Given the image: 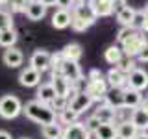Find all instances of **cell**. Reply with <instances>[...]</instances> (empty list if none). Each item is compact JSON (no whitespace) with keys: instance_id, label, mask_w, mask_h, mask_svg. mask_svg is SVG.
Returning <instances> with one entry per match:
<instances>
[{"instance_id":"obj_1","label":"cell","mask_w":148,"mask_h":139,"mask_svg":"<svg viewBox=\"0 0 148 139\" xmlns=\"http://www.w3.org/2000/svg\"><path fill=\"white\" fill-rule=\"evenodd\" d=\"M22 113L26 115L30 120H34L37 124H50L56 122V113L48 104H43L39 100H30L26 106H22Z\"/></svg>"},{"instance_id":"obj_2","label":"cell","mask_w":148,"mask_h":139,"mask_svg":"<svg viewBox=\"0 0 148 139\" xmlns=\"http://www.w3.org/2000/svg\"><path fill=\"white\" fill-rule=\"evenodd\" d=\"M83 91L91 96L92 102H104L106 91H108V83H106L104 74H102L98 69H92V71L87 74Z\"/></svg>"},{"instance_id":"obj_3","label":"cell","mask_w":148,"mask_h":139,"mask_svg":"<svg viewBox=\"0 0 148 139\" xmlns=\"http://www.w3.org/2000/svg\"><path fill=\"white\" fill-rule=\"evenodd\" d=\"M120 50L128 58H137L141 52L146 50V34L143 32H133L124 43H120Z\"/></svg>"},{"instance_id":"obj_4","label":"cell","mask_w":148,"mask_h":139,"mask_svg":"<svg viewBox=\"0 0 148 139\" xmlns=\"http://www.w3.org/2000/svg\"><path fill=\"white\" fill-rule=\"evenodd\" d=\"M22 113V104L15 95H4L0 98V117L2 119H15Z\"/></svg>"},{"instance_id":"obj_5","label":"cell","mask_w":148,"mask_h":139,"mask_svg":"<svg viewBox=\"0 0 148 139\" xmlns=\"http://www.w3.org/2000/svg\"><path fill=\"white\" fill-rule=\"evenodd\" d=\"M67 100H69V106L67 108L69 109H72V111H76L78 115H82L85 109H89L91 106H92V100H91V96L87 95L85 91H69V95H67Z\"/></svg>"},{"instance_id":"obj_6","label":"cell","mask_w":148,"mask_h":139,"mask_svg":"<svg viewBox=\"0 0 148 139\" xmlns=\"http://www.w3.org/2000/svg\"><path fill=\"white\" fill-rule=\"evenodd\" d=\"M71 17L80 19V21L87 22L89 26H92L96 22V15H95V11L91 9V6L87 2H76L74 4L72 9H71Z\"/></svg>"},{"instance_id":"obj_7","label":"cell","mask_w":148,"mask_h":139,"mask_svg":"<svg viewBox=\"0 0 148 139\" xmlns=\"http://www.w3.org/2000/svg\"><path fill=\"white\" fill-rule=\"evenodd\" d=\"M50 65H52V54L46 52V50H35L30 58V67L39 71L41 74L50 71Z\"/></svg>"},{"instance_id":"obj_8","label":"cell","mask_w":148,"mask_h":139,"mask_svg":"<svg viewBox=\"0 0 148 139\" xmlns=\"http://www.w3.org/2000/svg\"><path fill=\"white\" fill-rule=\"evenodd\" d=\"M146 85H148V74H146V71H143L139 67L133 69L126 76V87H130V89L143 91V89H146Z\"/></svg>"},{"instance_id":"obj_9","label":"cell","mask_w":148,"mask_h":139,"mask_svg":"<svg viewBox=\"0 0 148 139\" xmlns=\"http://www.w3.org/2000/svg\"><path fill=\"white\" fill-rule=\"evenodd\" d=\"M91 132L83 126V122L67 124L61 132V139H91Z\"/></svg>"},{"instance_id":"obj_10","label":"cell","mask_w":148,"mask_h":139,"mask_svg":"<svg viewBox=\"0 0 148 139\" xmlns=\"http://www.w3.org/2000/svg\"><path fill=\"white\" fill-rule=\"evenodd\" d=\"M2 61H4V65H6V67H11V69L21 67L22 61H24V54H22L18 48H15V46H9V48L4 50Z\"/></svg>"},{"instance_id":"obj_11","label":"cell","mask_w":148,"mask_h":139,"mask_svg":"<svg viewBox=\"0 0 148 139\" xmlns=\"http://www.w3.org/2000/svg\"><path fill=\"white\" fill-rule=\"evenodd\" d=\"M18 82L24 87H35V85L41 83V72L35 71V69H32V67H26L18 74Z\"/></svg>"},{"instance_id":"obj_12","label":"cell","mask_w":148,"mask_h":139,"mask_svg":"<svg viewBox=\"0 0 148 139\" xmlns=\"http://www.w3.org/2000/svg\"><path fill=\"white\" fill-rule=\"evenodd\" d=\"M87 4H89L91 9L95 11L96 19L113 15V0H89Z\"/></svg>"},{"instance_id":"obj_13","label":"cell","mask_w":148,"mask_h":139,"mask_svg":"<svg viewBox=\"0 0 148 139\" xmlns=\"http://www.w3.org/2000/svg\"><path fill=\"white\" fill-rule=\"evenodd\" d=\"M59 54H61L63 59H69V61L78 63V61L82 59V56H83V50H82V45H78V43H69V45L63 46V50H61Z\"/></svg>"},{"instance_id":"obj_14","label":"cell","mask_w":148,"mask_h":139,"mask_svg":"<svg viewBox=\"0 0 148 139\" xmlns=\"http://www.w3.org/2000/svg\"><path fill=\"white\" fill-rule=\"evenodd\" d=\"M130 122L135 126L139 132H146V124H148V115L145 108H133L132 117H130Z\"/></svg>"},{"instance_id":"obj_15","label":"cell","mask_w":148,"mask_h":139,"mask_svg":"<svg viewBox=\"0 0 148 139\" xmlns=\"http://www.w3.org/2000/svg\"><path fill=\"white\" fill-rule=\"evenodd\" d=\"M22 13H24L30 21H41V19L46 15V8L43 6V4H39L37 0H34V2H30L24 8V11H22Z\"/></svg>"},{"instance_id":"obj_16","label":"cell","mask_w":148,"mask_h":139,"mask_svg":"<svg viewBox=\"0 0 148 139\" xmlns=\"http://www.w3.org/2000/svg\"><path fill=\"white\" fill-rule=\"evenodd\" d=\"M104 78H106L108 87H126V74H122L117 67L109 69V72Z\"/></svg>"},{"instance_id":"obj_17","label":"cell","mask_w":148,"mask_h":139,"mask_svg":"<svg viewBox=\"0 0 148 139\" xmlns=\"http://www.w3.org/2000/svg\"><path fill=\"white\" fill-rule=\"evenodd\" d=\"M141 100H143L141 91L124 87V91H122V106H126V108H137V106L141 104Z\"/></svg>"},{"instance_id":"obj_18","label":"cell","mask_w":148,"mask_h":139,"mask_svg":"<svg viewBox=\"0 0 148 139\" xmlns=\"http://www.w3.org/2000/svg\"><path fill=\"white\" fill-rule=\"evenodd\" d=\"M115 132H117V139H135L139 130L133 126L130 120H126V122L115 124Z\"/></svg>"},{"instance_id":"obj_19","label":"cell","mask_w":148,"mask_h":139,"mask_svg":"<svg viewBox=\"0 0 148 139\" xmlns=\"http://www.w3.org/2000/svg\"><path fill=\"white\" fill-rule=\"evenodd\" d=\"M91 136H95V139H117L115 124L113 122H100L98 128H96Z\"/></svg>"},{"instance_id":"obj_20","label":"cell","mask_w":148,"mask_h":139,"mask_svg":"<svg viewBox=\"0 0 148 139\" xmlns=\"http://www.w3.org/2000/svg\"><path fill=\"white\" fill-rule=\"evenodd\" d=\"M50 83H52V87H54V91H56L58 96H67L69 91H71V82H69L67 78L59 76V74H52Z\"/></svg>"},{"instance_id":"obj_21","label":"cell","mask_w":148,"mask_h":139,"mask_svg":"<svg viewBox=\"0 0 148 139\" xmlns=\"http://www.w3.org/2000/svg\"><path fill=\"white\" fill-rule=\"evenodd\" d=\"M71 24V11L69 9H58L52 15V26L58 30H65Z\"/></svg>"},{"instance_id":"obj_22","label":"cell","mask_w":148,"mask_h":139,"mask_svg":"<svg viewBox=\"0 0 148 139\" xmlns=\"http://www.w3.org/2000/svg\"><path fill=\"white\" fill-rule=\"evenodd\" d=\"M54 96H56V91H54L52 83L46 82V83H43V85L37 89V98L35 100L43 102V104H50V102L54 100Z\"/></svg>"},{"instance_id":"obj_23","label":"cell","mask_w":148,"mask_h":139,"mask_svg":"<svg viewBox=\"0 0 148 139\" xmlns=\"http://www.w3.org/2000/svg\"><path fill=\"white\" fill-rule=\"evenodd\" d=\"M133 28L135 32H143V34H146V8L145 9H135V15H133L132 19V24H130Z\"/></svg>"},{"instance_id":"obj_24","label":"cell","mask_w":148,"mask_h":139,"mask_svg":"<svg viewBox=\"0 0 148 139\" xmlns=\"http://www.w3.org/2000/svg\"><path fill=\"white\" fill-rule=\"evenodd\" d=\"M61 132H63V128L58 122H50V124L41 126V133H43L45 139H61Z\"/></svg>"},{"instance_id":"obj_25","label":"cell","mask_w":148,"mask_h":139,"mask_svg":"<svg viewBox=\"0 0 148 139\" xmlns=\"http://www.w3.org/2000/svg\"><path fill=\"white\" fill-rule=\"evenodd\" d=\"M122 50H120V46L119 45H109L108 48H106V52H104V58H106V61H108L109 65H117L120 59H122Z\"/></svg>"},{"instance_id":"obj_26","label":"cell","mask_w":148,"mask_h":139,"mask_svg":"<svg viewBox=\"0 0 148 139\" xmlns=\"http://www.w3.org/2000/svg\"><path fill=\"white\" fill-rule=\"evenodd\" d=\"M95 115L96 119L100 120V122H113V115H115V108H111V106L108 104H102L98 109L95 111Z\"/></svg>"},{"instance_id":"obj_27","label":"cell","mask_w":148,"mask_h":139,"mask_svg":"<svg viewBox=\"0 0 148 139\" xmlns=\"http://www.w3.org/2000/svg\"><path fill=\"white\" fill-rule=\"evenodd\" d=\"M15 43H17V32L13 28H8V30L0 32V46L9 48V46H15Z\"/></svg>"},{"instance_id":"obj_28","label":"cell","mask_w":148,"mask_h":139,"mask_svg":"<svg viewBox=\"0 0 148 139\" xmlns=\"http://www.w3.org/2000/svg\"><path fill=\"white\" fill-rule=\"evenodd\" d=\"M115 67L119 69L120 72L122 74H128L133 71V69H137V61H135V58H128V56H122V59H120V61L115 65Z\"/></svg>"},{"instance_id":"obj_29","label":"cell","mask_w":148,"mask_h":139,"mask_svg":"<svg viewBox=\"0 0 148 139\" xmlns=\"http://www.w3.org/2000/svg\"><path fill=\"white\" fill-rule=\"evenodd\" d=\"M132 111L133 108H126V106H119L115 108V115H113V124H120V122H126L132 117Z\"/></svg>"},{"instance_id":"obj_30","label":"cell","mask_w":148,"mask_h":139,"mask_svg":"<svg viewBox=\"0 0 148 139\" xmlns=\"http://www.w3.org/2000/svg\"><path fill=\"white\" fill-rule=\"evenodd\" d=\"M133 15H135V9L130 8V6H124L120 11H117V21H119L122 26H130V24H132Z\"/></svg>"},{"instance_id":"obj_31","label":"cell","mask_w":148,"mask_h":139,"mask_svg":"<svg viewBox=\"0 0 148 139\" xmlns=\"http://www.w3.org/2000/svg\"><path fill=\"white\" fill-rule=\"evenodd\" d=\"M78 117H80V115H78L76 111L69 109V108H65L63 111H59V113L56 115V119H59V122H61V124H72V122H78Z\"/></svg>"},{"instance_id":"obj_32","label":"cell","mask_w":148,"mask_h":139,"mask_svg":"<svg viewBox=\"0 0 148 139\" xmlns=\"http://www.w3.org/2000/svg\"><path fill=\"white\" fill-rule=\"evenodd\" d=\"M48 106H50V108L54 109V113L58 115L59 111H63V109H65V108L69 106V100H67V96H58V95H56V96H54V100L50 102Z\"/></svg>"},{"instance_id":"obj_33","label":"cell","mask_w":148,"mask_h":139,"mask_svg":"<svg viewBox=\"0 0 148 139\" xmlns=\"http://www.w3.org/2000/svg\"><path fill=\"white\" fill-rule=\"evenodd\" d=\"M8 28H13V15L9 11L0 9V32L8 30Z\"/></svg>"},{"instance_id":"obj_34","label":"cell","mask_w":148,"mask_h":139,"mask_svg":"<svg viewBox=\"0 0 148 139\" xmlns=\"http://www.w3.org/2000/svg\"><path fill=\"white\" fill-rule=\"evenodd\" d=\"M133 32H135V30H133L132 26H122L119 30V34H117V41H119V43H124V41H126L128 37L133 34Z\"/></svg>"},{"instance_id":"obj_35","label":"cell","mask_w":148,"mask_h":139,"mask_svg":"<svg viewBox=\"0 0 148 139\" xmlns=\"http://www.w3.org/2000/svg\"><path fill=\"white\" fill-rule=\"evenodd\" d=\"M98 124H100V120H98V119H96V117H95V115H91V117H89V119H87V120H85V122H83V126H85V128H87V130H89V132L92 133V132H95V130H96V128H98Z\"/></svg>"},{"instance_id":"obj_36","label":"cell","mask_w":148,"mask_h":139,"mask_svg":"<svg viewBox=\"0 0 148 139\" xmlns=\"http://www.w3.org/2000/svg\"><path fill=\"white\" fill-rule=\"evenodd\" d=\"M74 4H76V0H56L58 9H69V11H71Z\"/></svg>"},{"instance_id":"obj_37","label":"cell","mask_w":148,"mask_h":139,"mask_svg":"<svg viewBox=\"0 0 148 139\" xmlns=\"http://www.w3.org/2000/svg\"><path fill=\"white\" fill-rule=\"evenodd\" d=\"M124 6H128V2L126 0H113V13H117V11H120Z\"/></svg>"},{"instance_id":"obj_38","label":"cell","mask_w":148,"mask_h":139,"mask_svg":"<svg viewBox=\"0 0 148 139\" xmlns=\"http://www.w3.org/2000/svg\"><path fill=\"white\" fill-rule=\"evenodd\" d=\"M39 4H43L45 8H48V6H56V0H37Z\"/></svg>"},{"instance_id":"obj_39","label":"cell","mask_w":148,"mask_h":139,"mask_svg":"<svg viewBox=\"0 0 148 139\" xmlns=\"http://www.w3.org/2000/svg\"><path fill=\"white\" fill-rule=\"evenodd\" d=\"M0 139H11V136H9L6 130H0Z\"/></svg>"},{"instance_id":"obj_40","label":"cell","mask_w":148,"mask_h":139,"mask_svg":"<svg viewBox=\"0 0 148 139\" xmlns=\"http://www.w3.org/2000/svg\"><path fill=\"white\" fill-rule=\"evenodd\" d=\"M135 139H146V132H139L135 136Z\"/></svg>"},{"instance_id":"obj_41","label":"cell","mask_w":148,"mask_h":139,"mask_svg":"<svg viewBox=\"0 0 148 139\" xmlns=\"http://www.w3.org/2000/svg\"><path fill=\"white\" fill-rule=\"evenodd\" d=\"M8 4V0H0V6H6Z\"/></svg>"},{"instance_id":"obj_42","label":"cell","mask_w":148,"mask_h":139,"mask_svg":"<svg viewBox=\"0 0 148 139\" xmlns=\"http://www.w3.org/2000/svg\"><path fill=\"white\" fill-rule=\"evenodd\" d=\"M76 2H89V0H76Z\"/></svg>"},{"instance_id":"obj_43","label":"cell","mask_w":148,"mask_h":139,"mask_svg":"<svg viewBox=\"0 0 148 139\" xmlns=\"http://www.w3.org/2000/svg\"><path fill=\"white\" fill-rule=\"evenodd\" d=\"M22 139H28V137H22Z\"/></svg>"}]
</instances>
